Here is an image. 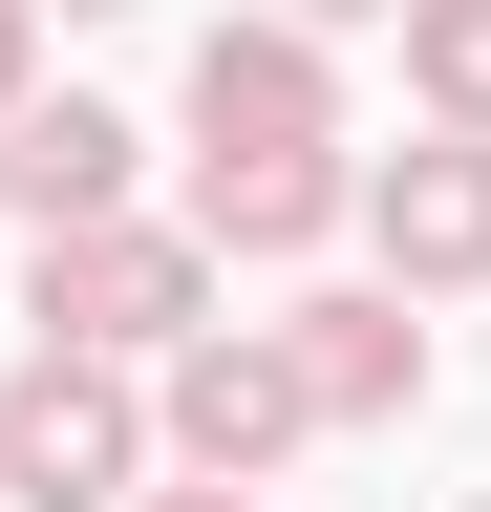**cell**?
Returning a JSON list of instances; mask_svg holds the SVG:
<instances>
[{"label": "cell", "instance_id": "obj_9", "mask_svg": "<svg viewBox=\"0 0 491 512\" xmlns=\"http://www.w3.org/2000/svg\"><path fill=\"white\" fill-rule=\"evenodd\" d=\"M406 107L427 128H491V0H406Z\"/></svg>", "mask_w": 491, "mask_h": 512}, {"label": "cell", "instance_id": "obj_11", "mask_svg": "<svg viewBox=\"0 0 491 512\" xmlns=\"http://www.w3.org/2000/svg\"><path fill=\"white\" fill-rule=\"evenodd\" d=\"M22 64H43V0H0V107H22Z\"/></svg>", "mask_w": 491, "mask_h": 512}, {"label": "cell", "instance_id": "obj_1", "mask_svg": "<svg viewBox=\"0 0 491 512\" xmlns=\"http://www.w3.org/2000/svg\"><path fill=\"white\" fill-rule=\"evenodd\" d=\"M0 491L22 512H129L150 491V363L22 320V363H0Z\"/></svg>", "mask_w": 491, "mask_h": 512}, {"label": "cell", "instance_id": "obj_7", "mask_svg": "<svg viewBox=\"0 0 491 512\" xmlns=\"http://www.w3.org/2000/svg\"><path fill=\"white\" fill-rule=\"evenodd\" d=\"M278 342H299V384H321V427H406V406H427V320H406V278L299 299Z\"/></svg>", "mask_w": 491, "mask_h": 512}, {"label": "cell", "instance_id": "obj_10", "mask_svg": "<svg viewBox=\"0 0 491 512\" xmlns=\"http://www.w3.org/2000/svg\"><path fill=\"white\" fill-rule=\"evenodd\" d=\"M129 512H257V470H171V491H129Z\"/></svg>", "mask_w": 491, "mask_h": 512}, {"label": "cell", "instance_id": "obj_4", "mask_svg": "<svg viewBox=\"0 0 491 512\" xmlns=\"http://www.w3.org/2000/svg\"><path fill=\"white\" fill-rule=\"evenodd\" d=\"M363 235H385L406 299H470V278H491V128H406V150H363Z\"/></svg>", "mask_w": 491, "mask_h": 512}, {"label": "cell", "instance_id": "obj_2", "mask_svg": "<svg viewBox=\"0 0 491 512\" xmlns=\"http://www.w3.org/2000/svg\"><path fill=\"white\" fill-rule=\"evenodd\" d=\"M22 320H43V342H107V363H171L214 320V235L193 214H65L43 278H22Z\"/></svg>", "mask_w": 491, "mask_h": 512}, {"label": "cell", "instance_id": "obj_6", "mask_svg": "<svg viewBox=\"0 0 491 512\" xmlns=\"http://www.w3.org/2000/svg\"><path fill=\"white\" fill-rule=\"evenodd\" d=\"M363 214V150H342V128H321V150H193V235L214 256H321Z\"/></svg>", "mask_w": 491, "mask_h": 512}, {"label": "cell", "instance_id": "obj_8", "mask_svg": "<svg viewBox=\"0 0 491 512\" xmlns=\"http://www.w3.org/2000/svg\"><path fill=\"white\" fill-rule=\"evenodd\" d=\"M129 150H150L129 107H86V86L43 107V86H22V107H0V192H22V235H65V214H129Z\"/></svg>", "mask_w": 491, "mask_h": 512}, {"label": "cell", "instance_id": "obj_13", "mask_svg": "<svg viewBox=\"0 0 491 512\" xmlns=\"http://www.w3.org/2000/svg\"><path fill=\"white\" fill-rule=\"evenodd\" d=\"M43 22H129V0H43Z\"/></svg>", "mask_w": 491, "mask_h": 512}, {"label": "cell", "instance_id": "obj_12", "mask_svg": "<svg viewBox=\"0 0 491 512\" xmlns=\"http://www.w3.org/2000/svg\"><path fill=\"white\" fill-rule=\"evenodd\" d=\"M299 22H406V0H299Z\"/></svg>", "mask_w": 491, "mask_h": 512}, {"label": "cell", "instance_id": "obj_5", "mask_svg": "<svg viewBox=\"0 0 491 512\" xmlns=\"http://www.w3.org/2000/svg\"><path fill=\"white\" fill-rule=\"evenodd\" d=\"M321 128H342V64H321L299 0H257V22L193 43V150H321Z\"/></svg>", "mask_w": 491, "mask_h": 512}, {"label": "cell", "instance_id": "obj_3", "mask_svg": "<svg viewBox=\"0 0 491 512\" xmlns=\"http://www.w3.org/2000/svg\"><path fill=\"white\" fill-rule=\"evenodd\" d=\"M299 427H321V384H299L278 320H193V342L150 363V448H171V470H278Z\"/></svg>", "mask_w": 491, "mask_h": 512}]
</instances>
